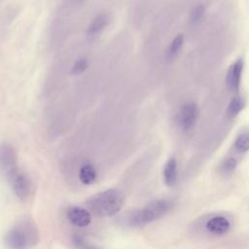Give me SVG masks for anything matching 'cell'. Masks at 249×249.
Masks as SVG:
<instances>
[{
  "label": "cell",
  "mask_w": 249,
  "mask_h": 249,
  "mask_svg": "<svg viewBox=\"0 0 249 249\" xmlns=\"http://www.w3.org/2000/svg\"><path fill=\"white\" fill-rule=\"evenodd\" d=\"M39 242V231L30 219H22L5 234L4 243L9 249H32Z\"/></svg>",
  "instance_id": "1"
},
{
  "label": "cell",
  "mask_w": 249,
  "mask_h": 249,
  "mask_svg": "<svg viewBox=\"0 0 249 249\" xmlns=\"http://www.w3.org/2000/svg\"><path fill=\"white\" fill-rule=\"evenodd\" d=\"M87 207L99 217H111L117 214L124 204V195L118 189H108L90 196Z\"/></svg>",
  "instance_id": "2"
},
{
  "label": "cell",
  "mask_w": 249,
  "mask_h": 249,
  "mask_svg": "<svg viewBox=\"0 0 249 249\" xmlns=\"http://www.w3.org/2000/svg\"><path fill=\"white\" fill-rule=\"evenodd\" d=\"M172 206L173 202L170 199H156L146 206L130 212L126 217V223L131 227L145 226L164 216Z\"/></svg>",
  "instance_id": "3"
},
{
  "label": "cell",
  "mask_w": 249,
  "mask_h": 249,
  "mask_svg": "<svg viewBox=\"0 0 249 249\" xmlns=\"http://www.w3.org/2000/svg\"><path fill=\"white\" fill-rule=\"evenodd\" d=\"M0 171L8 181L19 172L17 152L8 143L0 144Z\"/></svg>",
  "instance_id": "4"
},
{
  "label": "cell",
  "mask_w": 249,
  "mask_h": 249,
  "mask_svg": "<svg viewBox=\"0 0 249 249\" xmlns=\"http://www.w3.org/2000/svg\"><path fill=\"white\" fill-rule=\"evenodd\" d=\"M203 228L208 234L220 236L227 234L231 230L232 222L226 214H213L205 219Z\"/></svg>",
  "instance_id": "5"
},
{
  "label": "cell",
  "mask_w": 249,
  "mask_h": 249,
  "mask_svg": "<svg viewBox=\"0 0 249 249\" xmlns=\"http://www.w3.org/2000/svg\"><path fill=\"white\" fill-rule=\"evenodd\" d=\"M199 118V109L195 102L185 103L179 110L177 115L178 126L184 130H192Z\"/></svg>",
  "instance_id": "6"
},
{
  "label": "cell",
  "mask_w": 249,
  "mask_h": 249,
  "mask_svg": "<svg viewBox=\"0 0 249 249\" xmlns=\"http://www.w3.org/2000/svg\"><path fill=\"white\" fill-rule=\"evenodd\" d=\"M15 195L21 200H24L28 197L31 190L30 180L22 172H18L15 177L9 181Z\"/></svg>",
  "instance_id": "7"
},
{
  "label": "cell",
  "mask_w": 249,
  "mask_h": 249,
  "mask_svg": "<svg viewBox=\"0 0 249 249\" xmlns=\"http://www.w3.org/2000/svg\"><path fill=\"white\" fill-rule=\"evenodd\" d=\"M242 70H243V60L241 58L235 60L230 66L227 73L226 82L231 90L237 91L239 89Z\"/></svg>",
  "instance_id": "8"
},
{
  "label": "cell",
  "mask_w": 249,
  "mask_h": 249,
  "mask_svg": "<svg viewBox=\"0 0 249 249\" xmlns=\"http://www.w3.org/2000/svg\"><path fill=\"white\" fill-rule=\"evenodd\" d=\"M67 217H68V220L71 222V224L80 228H85L89 226L91 221L89 212L78 206L69 208L67 211Z\"/></svg>",
  "instance_id": "9"
},
{
  "label": "cell",
  "mask_w": 249,
  "mask_h": 249,
  "mask_svg": "<svg viewBox=\"0 0 249 249\" xmlns=\"http://www.w3.org/2000/svg\"><path fill=\"white\" fill-rule=\"evenodd\" d=\"M109 22H110V17L107 14L100 13L96 15L87 27V31H86L87 35L89 37L98 36L109 25Z\"/></svg>",
  "instance_id": "10"
},
{
  "label": "cell",
  "mask_w": 249,
  "mask_h": 249,
  "mask_svg": "<svg viewBox=\"0 0 249 249\" xmlns=\"http://www.w3.org/2000/svg\"><path fill=\"white\" fill-rule=\"evenodd\" d=\"M162 174H163V180L166 186L173 187L176 184L178 169H177V160L174 158H170L165 162Z\"/></svg>",
  "instance_id": "11"
},
{
  "label": "cell",
  "mask_w": 249,
  "mask_h": 249,
  "mask_svg": "<svg viewBox=\"0 0 249 249\" xmlns=\"http://www.w3.org/2000/svg\"><path fill=\"white\" fill-rule=\"evenodd\" d=\"M96 170L90 163L84 164L79 171V179L85 185H90L96 180Z\"/></svg>",
  "instance_id": "12"
},
{
  "label": "cell",
  "mask_w": 249,
  "mask_h": 249,
  "mask_svg": "<svg viewBox=\"0 0 249 249\" xmlns=\"http://www.w3.org/2000/svg\"><path fill=\"white\" fill-rule=\"evenodd\" d=\"M184 44V36L183 34H178L169 44L167 50H166V58L167 60L174 59L179 52L181 51Z\"/></svg>",
  "instance_id": "13"
},
{
  "label": "cell",
  "mask_w": 249,
  "mask_h": 249,
  "mask_svg": "<svg viewBox=\"0 0 249 249\" xmlns=\"http://www.w3.org/2000/svg\"><path fill=\"white\" fill-rule=\"evenodd\" d=\"M245 106V102L243 100V98L241 96H234L232 97V99L231 100L228 109H227V115L230 118H234L235 116H237L244 108Z\"/></svg>",
  "instance_id": "14"
},
{
  "label": "cell",
  "mask_w": 249,
  "mask_h": 249,
  "mask_svg": "<svg viewBox=\"0 0 249 249\" xmlns=\"http://www.w3.org/2000/svg\"><path fill=\"white\" fill-rule=\"evenodd\" d=\"M234 148L239 153H246L249 151V132L240 133L234 140Z\"/></svg>",
  "instance_id": "15"
},
{
  "label": "cell",
  "mask_w": 249,
  "mask_h": 249,
  "mask_svg": "<svg viewBox=\"0 0 249 249\" xmlns=\"http://www.w3.org/2000/svg\"><path fill=\"white\" fill-rule=\"evenodd\" d=\"M89 62L88 58L80 57L71 66L70 73L72 75H81L89 68Z\"/></svg>",
  "instance_id": "16"
},
{
  "label": "cell",
  "mask_w": 249,
  "mask_h": 249,
  "mask_svg": "<svg viewBox=\"0 0 249 249\" xmlns=\"http://www.w3.org/2000/svg\"><path fill=\"white\" fill-rule=\"evenodd\" d=\"M236 166H237V160L234 158L231 157V158L226 159L222 162V164L220 166V170L224 174H231L235 170Z\"/></svg>",
  "instance_id": "17"
},
{
  "label": "cell",
  "mask_w": 249,
  "mask_h": 249,
  "mask_svg": "<svg viewBox=\"0 0 249 249\" xmlns=\"http://www.w3.org/2000/svg\"><path fill=\"white\" fill-rule=\"evenodd\" d=\"M205 13V7L202 4H198L196 7H194L190 14V20L193 23L198 22L204 16Z\"/></svg>",
  "instance_id": "18"
},
{
  "label": "cell",
  "mask_w": 249,
  "mask_h": 249,
  "mask_svg": "<svg viewBox=\"0 0 249 249\" xmlns=\"http://www.w3.org/2000/svg\"><path fill=\"white\" fill-rule=\"evenodd\" d=\"M73 243L78 249H99L93 244L89 243L81 235H74L73 236Z\"/></svg>",
  "instance_id": "19"
}]
</instances>
